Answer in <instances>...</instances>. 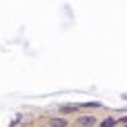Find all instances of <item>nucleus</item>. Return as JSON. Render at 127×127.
<instances>
[{
	"label": "nucleus",
	"mask_w": 127,
	"mask_h": 127,
	"mask_svg": "<svg viewBox=\"0 0 127 127\" xmlns=\"http://www.w3.org/2000/svg\"><path fill=\"white\" fill-rule=\"evenodd\" d=\"M116 125H118V118L116 116H107V118L100 121V127H116Z\"/></svg>",
	"instance_id": "nucleus-4"
},
{
	"label": "nucleus",
	"mask_w": 127,
	"mask_h": 127,
	"mask_svg": "<svg viewBox=\"0 0 127 127\" xmlns=\"http://www.w3.org/2000/svg\"><path fill=\"white\" fill-rule=\"evenodd\" d=\"M49 127H69V121L63 116H51L49 118Z\"/></svg>",
	"instance_id": "nucleus-2"
},
{
	"label": "nucleus",
	"mask_w": 127,
	"mask_h": 127,
	"mask_svg": "<svg viewBox=\"0 0 127 127\" xmlns=\"http://www.w3.org/2000/svg\"><path fill=\"white\" fill-rule=\"evenodd\" d=\"M98 125V118L94 114H83L76 118V127H96Z\"/></svg>",
	"instance_id": "nucleus-1"
},
{
	"label": "nucleus",
	"mask_w": 127,
	"mask_h": 127,
	"mask_svg": "<svg viewBox=\"0 0 127 127\" xmlns=\"http://www.w3.org/2000/svg\"><path fill=\"white\" fill-rule=\"evenodd\" d=\"M78 109H80V105H60L58 114H76Z\"/></svg>",
	"instance_id": "nucleus-3"
},
{
	"label": "nucleus",
	"mask_w": 127,
	"mask_h": 127,
	"mask_svg": "<svg viewBox=\"0 0 127 127\" xmlns=\"http://www.w3.org/2000/svg\"><path fill=\"white\" fill-rule=\"evenodd\" d=\"M125 127H127V125H125Z\"/></svg>",
	"instance_id": "nucleus-6"
},
{
	"label": "nucleus",
	"mask_w": 127,
	"mask_h": 127,
	"mask_svg": "<svg viewBox=\"0 0 127 127\" xmlns=\"http://www.w3.org/2000/svg\"><path fill=\"white\" fill-rule=\"evenodd\" d=\"M47 127H49V125H47Z\"/></svg>",
	"instance_id": "nucleus-5"
}]
</instances>
